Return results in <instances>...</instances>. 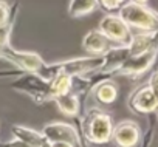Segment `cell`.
<instances>
[{
  "label": "cell",
  "instance_id": "1",
  "mask_svg": "<svg viewBox=\"0 0 158 147\" xmlns=\"http://www.w3.org/2000/svg\"><path fill=\"white\" fill-rule=\"evenodd\" d=\"M119 17L133 28L143 30V31H156L158 30V14L146 8L144 5L139 3H127L119 8Z\"/></svg>",
  "mask_w": 158,
  "mask_h": 147
},
{
  "label": "cell",
  "instance_id": "2",
  "mask_svg": "<svg viewBox=\"0 0 158 147\" xmlns=\"http://www.w3.org/2000/svg\"><path fill=\"white\" fill-rule=\"evenodd\" d=\"M84 132L92 142H98V144L107 142L112 138V132H113L110 116L98 108L90 112L84 119Z\"/></svg>",
  "mask_w": 158,
  "mask_h": 147
},
{
  "label": "cell",
  "instance_id": "3",
  "mask_svg": "<svg viewBox=\"0 0 158 147\" xmlns=\"http://www.w3.org/2000/svg\"><path fill=\"white\" fill-rule=\"evenodd\" d=\"M99 31L109 39L121 43V47H130L132 33L130 27L119 16H106L99 23Z\"/></svg>",
  "mask_w": 158,
  "mask_h": 147
},
{
  "label": "cell",
  "instance_id": "4",
  "mask_svg": "<svg viewBox=\"0 0 158 147\" xmlns=\"http://www.w3.org/2000/svg\"><path fill=\"white\" fill-rule=\"evenodd\" d=\"M0 57H3L10 62H13L14 65H17L20 70L23 71H30V73H40V70L45 67L42 59L34 54V53H27V51H17L14 48L8 45H5L2 50H0Z\"/></svg>",
  "mask_w": 158,
  "mask_h": 147
},
{
  "label": "cell",
  "instance_id": "5",
  "mask_svg": "<svg viewBox=\"0 0 158 147\" xmlns=\"http://www.w3.org/2000/svg\"><path fill=\"white\" fill-rule=\"evenodd\" d=\"M42 135L45 136V139L48 142H56V141H64L74 145H79L81 141H79V135L77 132L65 122H53V124H47L42 129Z\"/></svg>",
  "mask_w": 158,
  "mask_h": 147
},
{
  "label": "cell",
  "instance_id": "6",
  "mask_svg": "<svg viewBox=\"0 0 158 147\" xmlns=\"http://www.w3.org/2000/svg\"><path fill=\"white\" fill-rule=\"evenodd\" d=\"M156 54V50L153 51H147L143 54H136V56H129L118 68V71L121 75H141L144 73L153 62Z\"/></svg>",
  "mask_w": 158,
  "mask_h": 147
},
{
  "label": "cell",
  "instance_id": "7",
  "mask_svg": "<svg viewBox=\"0 0 158 147\" xmlns=\"http://www.w3.org/2000/svg\"><path fill=\"white\" fill-rule=\"evenodd\" d=\"M112 138L119 147H133L139 139V129L132 121H123L113 129Z\"/></svg>",
  "mask_w": 158,
  "mask_h": 147
},
{
  "label": "cell",
  "instance_id": "8",
  "mask_svg": "<svg viewBox=\"0 0 158 147\" xmlns=\"http://www.w3.org/2000/svg\"><path fill=\"white\" fill-rule=\"evenodd\" d=\"M132 108H135L139 113H150L155 108H158V96L150 90V87H141L135 92V95L130 99Z\"/></svg>",
  "mask_w": 158,
  "mask_h": 147
},
{
  "label": "cell",
  "instance_id": "9",
  "mask_svg": "<svg viewBox=\"0 0 158 147\" xmlns=\"http://www.w3.org/2000/svg\"><path fill=\"white\" fill-rule=\"evenodd\" d=\"M82 45H84V48H85L89 53H93V54H96V56L106 54L109 50H112L110 40H109L99 30H92V31H89L87 36L84 37V40H82Z\"/></svg>",
  "mask_w": 158,
  "mask_h": 147
},
{
  "label": "cell",
  "instance_id": "10",
  "mask_svg": "<svg viewBox=\"0 0 158 147\" xmlns=\"http://www.w3.org/2000/svg\"><path fill=\"white\" fill-rule=\"evenodd\" d=\"M11 130H13L14 138L27 142L31 147H50V142L39 132H34V130H31L28 127H22V125H13Z\"/></svg>",
  "mask_w": 158,
  "mask_h": 147
},
{
  "label": "cell",
  "instance_id": "11",
  "mask_svg": "<svg viewBox=\"0 0 158 147\" xmlns=\"http://www.w3.org/2000/svg\"><path fill=\"white\" fill-rule=\"evenodd\" d=\"M57 107L62 110V113L68 115V116H76L77 112H79V101L76 96L70 95V93H65V95H60V96H56L54 98Z\"/></svg>",
  "mask_w": 158,
  "mask_h": 147
},
{
  "label": "cell",
  "instance_id": "12",
  "mask_svg": "<svg viewBox=\"0 0 158 147\" xmlns=\"http://www.w3.org/2000/svg\"><path fill=\"white\" fill-rule=\"evenodd\" d=\"M98 6V0H71L68 13L71 17H81L84 14L92 13Z\"/></svg>",
  "mask_w": 158,
  "mask_h": 147
},
{
  "label": "cell",
  "instance_id": "13",
  "mask_svg": "<svg viewBox=\"0 0 158 147\" xmlns=\"http://www.w3.org/2000/svg\"><path fill=\"white\" fill-rule=\"evenodd\" d=\"M50 87H51L53 99H54L56 96L70 93V88H71V78H70L68 75H64V73H59V75H56V76L53 78Z\"/></svg>",
  "mask_w": 158,
  "mask_h": 147
},
{
  "label": "cell",
  "instance_id": "14",
  "mask_svg": "<svg viewBox=\"0 0 158 147\" xmlns=\"http://www.w3.org/2000/svg\"><path fill=\"white\" fill-rule=\"evenodd\" d=\"M116 95H118V88L115 87L113 82H102V84H99L98 88H96V98H98V101L102 102V104H110V102H113L115 98H116Z\"/></svg>",
  "mask_w": 158,
  "mask_h": 147
},
{
  "label": "cell",
  "instance_id": "15",
  "mask_svg": "<svg viewBox=\"0 0 158 147\" xmlns=\"http://www.w3.org/2000/svg\"><path fill=\"white\" fill-rule=\"evenodd\" d=\"M13 28V20H10L5 27H0V50L10 43V34Z\"/></svg>",
  "mask_w": 158,
  "mask_h": 147
},
{
  "label": "cell",
  "instance_id": "16",
  "mask_svg": "<svg viewBox=\"0 0 158 147\" xmlns=\"http://www.w3.org/2000/svg\"><path fill=\"white\" fill-rule=\"evenodd\" d=\"M10 22V5L0 0V27H5Z\"/></svg>",
  "mask_w": 158,
  "mask_h": 147
},
{
  "label": "cell",
  "instance_id": "17",
  "mask_svg": "<svg viewBox=\"0 0 158 147\" xmlns=\"http://www.w3.org/2000/svg\"><path fill=\"white\" fill-rule=\"evenodd\" d=\"M98 2H99L106 10H116V8H119V6L124 3V0H98Z\"/></svg>",
  "mask_w": 158,
  "mask_h": 147
},
{
  "label": "cell",
  "instance_id": "18",
  "mask_svg": "<svg viewBox=\"0 0 158 147\" xmlns=\"http://www.w3.org/2000/svg\"><path fill=\"white\" fill-rule=\"evenodd\" d=\"M0 147H31L27 142L20 141V139H14V141H8V142H0Z\"/></svg>",
  "mask_w": 158,
  "mask_h": 147
},
{
  "label": "cell",
  "instance_id": "19",
  "mask_svg": "<svg viewBox=\"0 0 158 147\" xmlns=\"http://www.w3.org/2000/svg\"><path fill=\"white\" fill-rule=\"evenodd\" d=\"M149 87H150V90L158 96V71H155L153 75L150 76V79H149V84H147Z\"/></svg>",
  "mask_w": 158,
  "mask_h": 147
},
{
  "label": "cell",
  "instance_id": "20",
  "mask_svg": "<svg viewBox=\"0 0 158 147\" xmlns=\"http://www.w3.org/2000/svg\"><path fill=\"white\" fill-rule=\"evenodd\" d=\"M50 147H73V145L64 141H56V142H50Z\"/></svg>",
  "mask_w": 158,
  "mask_h": 147
},
{
  "label": "cell",
  "instance_id": "21",
  "mask_svg": "<svg viewBox=\"0 0 158 147\" xmlns=\"http://www.w3.org/2000/svg\"><path fill=\"white\" fill-rule=\"evenodd\" d=\"M133 2H135V3H139V5H143V3H146V2H147V0H133Z\"/></svg>",
  "mask_w": 158,
  "mask_h": 147
}]
</instances>
